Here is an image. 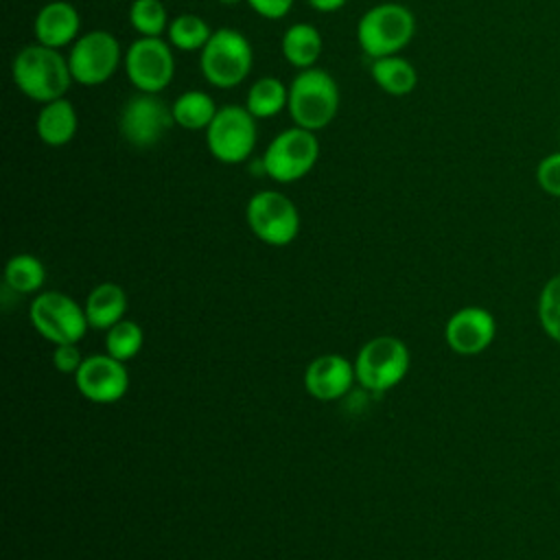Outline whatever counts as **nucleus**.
Here are the masks:
<instances>
[{"label":"nucleus","instance_id":"aec40b11","mask_svg":"<svg viewBox=\"0 0 560 560\" xmlns=\"http://www.w3.org/2000/svg\"><path fill=\"white\" fill-rule=\"evenodd\" d=\"M370 77L385 94H392V96H407L418 85V72L413 63L400 55L372 59Z\"/></svg>","mask_w":560,"mask_h":560},{"label":"nucleus","instance_id":"6ab92c4d","mask_svg":"<svg viewBox=\"0 0 560 560\" xmlns=\"http://www.w3.org/2000/svg\"><path fill=\"white\" fill-rule=\"evenodd\" d=\"M322 46L324 44H322L319 31L308 22L291 24L280 39L282 57L287 59V63H291L298 70L313 68L322 55Z\"/></svg>","mask_w":560,"mask_h":560},{"label":"nucleus","instance_id":"ddd939ff","mask_svg":"<svg viewBox=\"0 0 560 560\" xmlns=\"http://www.w3.org/2000/svg\"><path fill=\"white\" fill-rule=\"evenodd\" d=\"M77 389L92 402H116L127 394L129 374L122 361L112 354H92L83 359L74 374Z\"/></svg>","mask_w":560,"mask_h":560},{"label":"nucleus","instance_id":"7ed1b4c3","mask_svg":"<svg viewBox=\"0 0 560 560\" xmlns=\"http://www.w3.org/2000/svg\"><path fill=\"white\" fill-rule=\"evenodd\" d=\"M252 44L236 28H217L208 44L199 50V70L203 79L219 90L241 85L252 72Z\"/></svg>","mask_w":560,"mask_h":560},{"label":"nucleus","instance_id":"a211bd4d","mask_svg":"<svg viewBox=\"0 0 560 560\" xmlns=\"http://www.w3.org/2000/svg\"><path fill=\"white\" fill-rule=\"evenodd\" d=\"M85 317L92 328L109 330L114 324H118L127 311V295L122 287L114 282L96 284L88 300H85Z\"/></svg>","mask_w":560,"mask_h":560},{"label":"nucleus","instance_id":"c756f323","mask_svg":"<svg viewBox=\"0 0 560 560\" xmlns=\"http://www.w3.org/2000/svg\"><path fill=\"white\" fill-rule=\"evenodd\" d=\"M245 2L265 20H280L293 7V0H245Z\"/></svg>","mask_w":560,"mask_h":560},{"label":"nucleus","instance_id":"bb28decb","mask_svg":"<svg viewBox=\"0 0 560 560\" xmlns=\"http://www.w3.org/2000/svg\"><path fill=\"white\" fill-rule=\"evenodd\" d=\"M538 322L545 335L560 343V273L551 276L538 295Z\"/></svg>","mask_w":560,"mask_h":560},{"label":"nucleus","instance_id":"1a4fd4ad","mask_svg":"<svg viewBox=\"0 0 560 560\" xmlns=\"http://www.w3.org/2000/svg\"><path fill=\"white\" fill-rule=\"evenodd\" d=\"M175 125L173 109L171 105L160 98L158 94L149 92H138L131 96L118 116V131L125 138L127 144L136 149H151L162 138L166 131Z\"/></svg>","mask_w":560,"mask_h":560},{"label":"nucleus","instance_id":"393cba45","mask_svg":"<svg viewBox=\"0 0 560 560\" xmlns=\"http://www.w3.org/2000/svg\"><path fill=\"white\" fill-rule=\"evenodd\" d=\"M129 22L140 37H160L168 28V13L160 0H133Z\"/></svg>","mask_w":560,"mask_h":560},{"label":"nucleus","instance_id":"4468645a","mask_svg":"<svg viewBox=\"0 0 560 560\" xmlns=\"http://www.w3.org/2000/svg\"><path fill=\"white\" fill-rule=\"evenodd\" d=\"M497 335V322L490 311L481 306H464L455 311L444 328L448 348L462 357L483 352Z\"/></svg>","mask_w":560,"mask_h":560},{"label":"nucleus","instance_id":"20e7f679","mask_svg":"<svg viewBox=\"0 0 560 560\" xmlns=\"http://www.w3.org/2000/svg\"><path fill=\"white\" fill-rule=\"evenodd\" d=\"M416 33L413 13L398 2H381L368 9L357 24V42L372 57L398 55Z\"/></svg>","mask_w":560,"mask_h":560},{"label":"nucleus","instance_id":"f03ea898","mask_svg":"<svg viewBox=\"0 0 560 560\" xmlns=\"http://www.w3.org/2000/svg\"><path fill=\"white\" fill-rule=\"evenodd\" d=\"M289 116L308 131L326 129L339 112V88L330 72L313 66L300 70L289 85Z\"/></svg>","mask_w":560,"mask_h":560},{"label":"nucleus","instance_id":"6e6552de","mask_svg":"<svg viewBox=\"0 0 560 560\" xmlns=\"http://www.w3.org/2000/svg\"><path fill=\"white\" fill-rule=\"evenodd\" d=\"M409 370V350L398 337L381 335L363 343L354 359V376L370 392H387Z\"/></svg>","mask_w":560,"mask_h":560},{"label":"nucleus","instance_id":"f257e3e1","mask_svg":"<svg viewBox=\"0 0 560 560\" xmlns=\"http://www.w3.org/2000/svg\"><path fill=\"white\" fill-rule=\"evenodd\" d=\"M11 77L24 96L42 105L66 96L74 81L68 57L39 42L18 50L11 63Z\"/></svg>","mask_w":560,"mask_h":560},{"label":"nucleus","instance_id":"f8f14e48","mask_svg":"<svg viewBox=\"0 0 560 560\" xmlns=\"http://www.w3.org/2000/svg\"><path fill=\"white\" fill-rule=\"evenodd\" d=\"M28 317L35 330L52 343H77L90 326L85 308L59 291L37 293Z\"/></svg>","mask_w":560,"mask_h":560},{"label":"nucleus","instance_id":"39448f33","mask_svg":"<svg viewBox=\"0 0 560 560\" xmlns=\"http://www.w3.org/2000/svg\"><path fill=\"white\" fill-rule=\"evenodd\" d=\"M319 158V140L315 131L289 127L271 138L262 153V171L278 184H291L311 173Z\"/></svg>","mask_w":560,"mask_h":560},{"label":"nucleus","instance_id":"5701e85b","mask_svg":"<svg viewBox=\"0 0 560 560\" xmlns=\"http://www.w3.org/2000/svg\"><path fill=\"white\" fill-rule=\"evenodd\" d=\"M212 33L214 31L210 28V24L197 13H179L168 22V28H166L168 44L184 52L201 50L208 44Z\"/></svg>","mask_w":560,"mask_h":560},{"label":"nucleus","instance_id":"4be33fe9","mask_svg":"<svg viewBox=\"0 0 560 560\" xmlns=\"http://www.w3.org/2000/svg\"><path fill=\"white\" fill-rule=\"evenodd\" d=\"M287 103H289V85H284L276 77H260L249 85L245 96V107L256 120L280 114L287 107Z\"/></svg>","mask_w":560,"mask_h":560},{"label":"nucleus","instance_id":"0eeeda50","mask_svg":"<svg viewBox=\"0 0 560 560\" xmlns=\"http://www.w3.org/2000/svg\"><path fill=\"white\" fill-rule=\"evenodd\" d=\"M66 57L74 83L88 88L109 81L116 74L120 61L125 59L116 35L103 28H94L79 35Z\"/></svg>","mask_w":560,"mask_h":560},{"label":"nucleus","instance_id":"dca6fc26","mask_svg":"<svg viewBox=\"0 0 560 560\" xmlns=\"http://www.w3.org/2000/svg\"><path fill=\"white\" fill-rule=\"evenodd\" d=\"M81 18L79 11L66 0H50L46 2L33 22L35 39L50 48L72 46L81 35Z\"/></svg>","mask_w":560,"mask_h":560},{"label":"nucleus","instance_id":"9b49d317","mask_svg":"<svg viewBox=\"0 0 560 560\" xmlns=\"http://www.w3.org/2000/svg\"><path fill=\"white\" fill-rule=\"evenodd\" d=\"M125 74L138 92L160 94L175 77V55L162 37H138L125 50Z\"/></svg>","mask_w":560,"mask_h":560},{"label":"nucleus","instance_id":"2f4dec72","mask_svg":"<svg viewBox=\"0 0 560 560\" xmlns=\"http://www.w3.org/2000/svg\"><path fill=\"white\" fill-rule=\"evenodd\" d=\"M219 4H225V7H234V4H238V2H243V0H217Z\"/></svg>","mask_w":560,"mask_h":560},{"label":"nucleus","instance_id":"b1692460","mask_svg":"<svg viewBox=\"0 0 560 560\" xmlns=\"http://www.w3.org/2000/svg\"><path fill=\"white\" fill-rule=\"evenodd\" d=\"M46 280L44 265L31 254L13 256L4 267V282L18 293H35Z\"/></svg>","mask_w":560,"mask_h":560},{"label":"nucleus","instance_id":"f3484780","mask_svg":"<svg viewBox=\"0 0 560 560\" xmlns=\"http://www.w3.org/2000/svg\"><path fill=\"white\" fill-rule=\"evenodd\" d=\"M77 127H79L77 109L66 96L55 98L50 103H44L37 118H35L37 138L46 147H52V149L66 147L74 138Z\"/></svg>","mask_w":560,"mask_h":560},{"label":"nucleus","instance_id":"a878e982","mask_svg":"<svg viewBox=\"0 0 560 560\" xmlns=\"http://www.w3.org/2000/svg\"><path fill=\"white\" fill-rule=\"evenodd\" d=\"M142 328L136 322L129 319H120L118 324H114L107 335H105V350L107 354H112L118 361H129L133 359L140 348H142Z\"/></svg>","mask_w":560,"mask_h":560},{"label":"nucleus","instance_id":"412c9836","mask_svg":"<svg viewBox=\"0 0 560 560\" xmlns=\"http://www.w3.org/2000/svg\"><path fill=\"white\" fill-rule=\"evenodd\" d=\"M171 109H173L175 125H179L182 129H188V131H201L203 129L206 131L219 107L214 105V98L208 92L188 90V92H182L173 101Z\"/></svg>","mask_w":560,"mask_h":560},{"label":"nucleus","instance_id":"cd10ccee","mask_svg":"<svg viewBox=\"0 0 560 560\" xmlns=\"http://www.w3.org/2000/svg\"><path fill=\"white\" fill-rule=\"evenodd\" d=\"M536 182L547 195L560 199V151L549 153L538 162Z\"/></svg>","mask_w":560,"mask_h":560},{"label":"nucleus","instance_id":"c85d7f7f","mask_svg":"<svg viewBox=\"0 0 560 560\" xmlns=\"http://www.w3.org/2000/svg\"><path fill=\"white\" fill-rule=\"evenodd\" d=\"M52 363L63 374H77L83 363V357H81L77 343H55Z\"/></svg>","mask_w":560,"mask_h":560},{"label":"nucleus","instance_id":"423d86ee","mask_svg":"<svg viewBox=\"0 0 560 560\" xmlns=\"http://www.w3.org/2000/svg\"><path fill=\"white\" fill-rule=\"evenodd\" d=\"M256 118L245 105H223L206 129V147L221 164L245 162L256 147Z\"/></svg>","mask_w":560,"mask_h":560},{"label":"nucleus","instance_id":"9d476101","mask_svg":"<svg viewBox=\"0 0 560 560\" xmlns=\"http://www.w3.org/2000/svg\"><path fill=\"white\" fill-rule=\"evenodd\" d=\"M249 230L267 245H289L300 232V212L295 203L278 190H258L245 208Z\"/></svg>","mask_w":560,"mask_h":560},{"label":"nucleus","instance_id":"2eb2a0df","mask_svg":"<svg viewBox=\"0 0 560 560\" xmlns=\"http://www.w3.org/2000/svg\"><path fill=\"white\" fill-rule=\"evenodd\" d=\"M354 378V365L346 357L322 354L308 363L304 387L317 400H337L350 389Z\"/></svg>","mask_w":560,"mask_h":560},{"label":"nucleus","instance_id":"7c9ffc66","mask_svg":"<svg viewBox=\"0 0 560 560\" xmlns=\"http://www.w3.org/2000/svg\"><path fill=\"white\" fill-rule=\"evenodd\" d=\"M311 9L319 11V13H332L339 11L348 0H306Z\"/></svg>","mask_w":560,"mask_h":560}]
</instances>
